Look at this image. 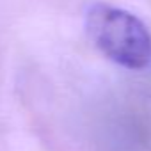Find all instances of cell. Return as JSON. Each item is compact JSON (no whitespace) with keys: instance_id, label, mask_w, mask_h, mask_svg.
<instances>
[{"instance_id":"obj_1","label":"cell","mask_w":151,"mask_h":151,"mask_svg":"<svg viewBox=\"0 0 151 151\" xmlns=\"http://www.w3.org/2000/svg\"><path fill=\"white\" fill-rule=\"evenodd\" d=\"M86 30L112 62L126 69H146L151 64V34L135 14L96 2L86 13Z\"/></svg>"}]
</instances>
